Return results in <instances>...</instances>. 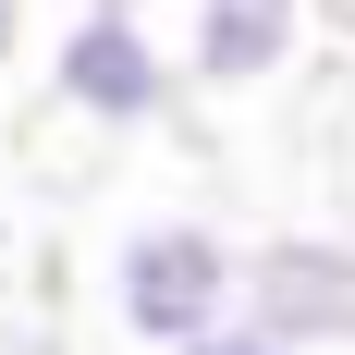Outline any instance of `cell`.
I'll list each match as a JSON object with an SVG mask.
<instances>
[{"instance_id":"1","label":"cell","mask_w":355,"mask_h":355,"mask_svg":"<svg viewBox=\"0 0 355 355\" xmlns=\"http://www.w3.org/2000/svg\"><path fill=\"white\" fill-rule=\"evenodd\" d=\"M233 282H245V245L209 233V220H135V233L110 245V319L147 355H172L209 319H233Z\"/></svg>"},{"instance_id":"2","label":"cell","mask_w":355,"mask_h":355,"mask_svg":"<svg viewBox=\"0 0 355 355\" xmlns=\"http://www.w3.org/2000/svg\"><path fill=\"white\" fill-rule=\"evenodd\" d=\"M184 86V62L147 37L135 0H86L62 25V49H49V98L73 110V123H110V135H135V123H159Z\"/></svg>"},{"instance_id":"3","label":"cell","mask_w":355,"mask_h":355,"mask_svg":"<svg viewBox=\"0 0 355 355\" xmlns=\"http://www.w3.org/2000/svg\"><path fill=\"white\" fill-rule=\"evenodd\" d=\"M233 306H245L257 331L306 343V355L355 343V245H343V233H270V245H245Z\"/></svg>"},{"instance_id":"4","label":"cell","mask_w":355,"mask_h":355,"mask_svg":"<svg viewBox=\"0 0 355 355\" xmlns=\"http://www.w3.org/2000/svg\"><path fill=\"white\" fill-rule=\"evenodd\" d=\"M294 37H306V12L294 0H196V25H184V49L172 62L196 73V86H270V73L294 62Z\"/></svg>"},{"instance_id":"5","label":"cell","mask_w":355,"mask_h":355,"mask_svg":"<svg viewBox=\"0 0 355 355\" xmlns=\"http://www.w3.org/2000/svg\"><path fill=\"white\" fill-rule=\"evenodd\" d=\"M172 355H306V343H282V331H257L245 306H233V319H209L196 343H172Z\"/></svg>"},{"instance_id":"6","label":"cell","mask_w":355,"mask_h":355,"mask_svg":"<svg viewBox=\"0 0 355 355\" xmlns=\"http://www.w3.org/2000/svg\"><path fill=\"white\" fill-rule=\"evenodd\" d=\"M12 49H25V0H0V62H12Z\"/></svg>"},{"instance_id":"7","label":"cell","mask_w":355,"mask_h":355,"mask_svg":"<svg viewBox=\"0 0 355 355\" xmlns=\"http://www.w3.org/2000/svg\"><path fill=\"white\" fill-rule=\"evenodd\" d=\"M12 343H25V331H12V306H0V355H12Z\"/></svg>"},{"instance_id":"8","label":"cell","mask_w":355,"mask_h":355,"mask_svg":"<svg viewBox=\"0 0 355 355\" xmlns=\"http://www.w3.org/2000/svg\"><path fill=\"white\" fill-rule=\"evenodd\" d=\"M0 245H12V233H0ZM0 282H12V257H0Z\"/></svg>"}]
</instances>
